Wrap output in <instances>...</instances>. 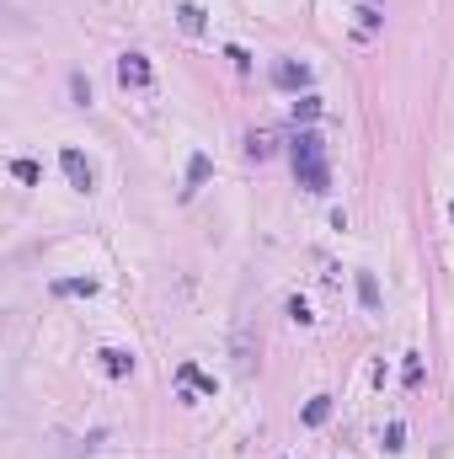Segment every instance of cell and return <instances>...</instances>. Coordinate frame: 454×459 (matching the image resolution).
<instances>
[{"instance_id":"obj_1","label":"cell","mask_w":454,"mask_h":459,"mask_svg":"<svg viewBox=\"0 0 454 459\" xmlns=\"http://www.w3.org/2000/svg\"><path fill=\"white\" fill-rule=\"evenodd\" d=\"M294 171H299V187H310V193H326V187H331L326 144H321V134H315V128L294 134Z\"/></svg>"},{"instance_id":"obj_2","label":"cell","mask_w":454,"mask_h":459,"mask_svg":"<svg viewBox=\"0 0 454 459\" xmlns=\"http://www.w3.org/2000/svg\"><path fill=\"white\" fill-rule=\"evenodd\" d=\"M59 166H64V177H70V187H75V193H91V187H97V171H91V160H86L75 144H64V150H59Z\"/></svg>"},{"instance_id":"obj_3","label":"cell","mask_w":454,"mask_h":459,"mask_svg":"<svg viewBox=\"0 0 454 459\" xmlns=\"http://www.w3.org/2000/svg\"><path fill=\"white\" fill-rule=\"evenodd\" d=\"M118 80L134 86V91H145V86H150V59H145V54H124V59H118Z\"/></svg>"},{"instance_id":"obj_4","label":"cell","mask_w":454,"mask_h":459,"mask_svg":"<svg viewBox=\"0 0 454 459\" xmlns=\"http://www.w3.org/2000/svg\"><path fill=\"white\" fill-rule=\"evenodd\" d=\"M97 358H102V374H112V380H128L134 374V353H124V347H102Z\"/></svg>"},{"instance_id":"obj_5","label":"cell","mask_w":454,"mask_h":459,"mask_svg":"<svg viewBox=\"0 0 454 459\" xmlns=\"http://www.w3.org/2000/svg\"><path fill=\"white\" fill-rule=\"evenodd\" d=\"M278 86H284V91H299V86H310V70L294 64V59H284L278 64Z\"/></svg>"},{"instance_id":"obj_6","label":"cell","mask_w":454,"mask_h":459,"mask_svg":"<svg viewBox=\"0 0 454 459\" xmlns=\"http://www.w3.org/2000/svg\"><path fill=\"white\" fill-rule=\"evenodd\" d=\"M326 417H331V395H315V400L305 406V427H321Z\"/></svg>"},{"instance_id":"obj_7","label":"cell","mask_w":454,"mask_h":459,"mask_svg":"<svg viewBox=\"0 0 454 459\" xmlns=\"http://www.w3.org/2000/svg\"><path fill=\"white\" fill-rule=\"evenodd\" d=\"M11 171H17V182H27V187H38V182H43V166H38V160H17Z\"/></svg>"},{"instance_id":"obj_8","label":"cell","mask_w":454,"mask_h":459,"mask_svg":"<svg viewBox=\"0 0 454 459\" xmlns=\"http://www.w3.org/2000/svg\"><path fill=\"white\" fill-rule=\"evenodd\" d=\"M54 294H97V283L91 278H64V283H54Z\"/></svg>"},{"instance_id":"obj_9","label":"cell","mask_w":454,"mask_h":459,"mask_svg":"<svg viewBox=\"0 0 454 459\" xmlns=\"http://www.w3.org/2000/svg\"><path fill=\"white\" fill-rule=\"evenodd\" d=\"M70 97H75V107H91V80H86V75H70Z\"/></svg>"},{"instance_id":"obj_10","label":"cell","mask_w":454,"mask_h":459,"mask_svg":"<svg viewBox=\"0 0 454 459\" xmlns=\"http://www.w3.org/2000/svg\"><path fill=\"white\" fill-rule=\"evenodd\" d=\"M358 294H364V304H369V310H379V289H374V273H358Z\"/></svg>"},{"instance_id":"obj_11","label":"cell","mask_w":454,"mask_h":459,"mask_svg":"<svg viewBox=\"0 0 454 459\" xmlns=\"http://www.w3.org/2000/svg\"><path fill=\"white\" fill-rule=\"evenodd\" d=\"M204 177H208V155H193V166H187V193H193Z\"/></svg>"},{"instance_id":"obj_12","label":"cell","mask_w":454,"mask_h":459,"mask_svg":"<svg viewBox=\"0 0 454 459\" xmlns=\"http://www.w3.org/2000/svg\"><path fill=\"white\" fill-rule=\"evenodd\" d=\"M177 17H182V27H187V32H204V11H198V6H182Z\"/></svg>"},{"instance_id":"obj_13","label":"cell","mask_w":454,"mask_h":459,"mask_svg":"<svg viewBox=\"0 0 454 459\" xmlns=\"http://www.w3.org/2000/svg\"><path fill=\"white\" fill-rule=\"evenodd\" d=\"M315 113H321V97H299V101H294V123H299V118H315Z\"/></svg>"},{"instance_id":"obj_14","label":"cell","mask_w":454,"mask_h":459,"mask_svg":"<svg viewBox=\"0 0 454 459\" xmlns=\"http://www.w3.org/2000/svg\"><path fill=\"white\" fill-rule=\"evenodd\" d=\"M401 438H406V427H401V422H391V427H385V449L395 454V449H401Z\"/></svg>"},{"instance_id":"obj_15","label":"cell","mask_w":454,"mask_h":459,"mask_svg":"<svg viewBox=\"0 0 454 459\" xmlns=\"http://www.w3.org/2000/svg\"><path fill=\"white\" fill-rule=\"evenodd\" d=\"M289 315L299 320V326H310V310H305V300H289Z\"/></svg>"},{"instance_id":"obj_16","label":"cell","mask_w":454,"mask_h":459,"mask_svg":"<svg viewBox=\"0 0 454 459\" xmlns=\"http://www.w3.org/2000/svg\"><path fill=\"white\" fill-rule=\"evenodd\" d=\"M449 219H454V208H449Z\"/></svg>"}]
</instances>
